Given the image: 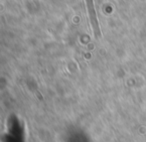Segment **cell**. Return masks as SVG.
Segmentation results:
<instances>
[{
    "mask_svg": "<svg viewBox=\"0 0 146 142\" xmlns=\"http://www.w3.org/2000/svg\"><path fill=\"white\" fill-rule=\"evenodd\" d=\"M86 3H87L90 24H92V29H94V37H96V38H100V37L102 36V33H100V23H98V15H96V9H94V0H86Z\"/></svg>",
    "mask_w": 146,
    "mask_h": 142,
    "instance_id": "cell-1",
    "label": "cell"
}]
</instances>
